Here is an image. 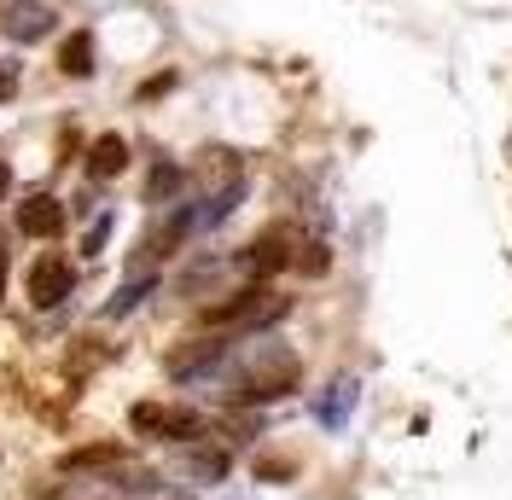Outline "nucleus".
<instances>
[{"mask_svg": "<svg viewBox=\"0 0 512 500\" xmlns=\"http://www.w3.org/2000/svg\"><path fill=\"white\" fill-rule=\"evenodd\" d=\"M128 425L140 437H163V442H198L204 437V419L187 413V407H158V402H140L128 413Z\"/></svg>", "mask_w": 512, "mask_h": 500, "instance_id": "3", "label": "nucleus"}, {"mask_svg": "<svg viewBox=\"0 0 512 500\" xmlns=\"http://www.w3.org/2000/svg\"><path fill=\"white\" fill-rule=\"evenodd\" d=\"M297 262V250H291V233L286 227H268L262 239H251L245 245V256H239V268L251 274V280H268V274H280V268H291Z\"/></svg>", "mask_w": 512, "mask_h": 500, "instance_id": "4", "label": "nucleus"}, {"mask_svg": "<svg viewBox=\"0 0 512 500\" xmlns=\"http://www.w3.org/2000/svg\"><path fill=\"white\" fill-rule=\"evenodd\" d=\"M70 285H76V268L64 256H41L30 268V303L35 309H59L64 297H70Z\"/></svg>", "mask_w": 512, "mask_h": 500, "instance_id": "5", "label": "nucleus"}, {"mask_svg": "<svg viewBox=\"0 0 512 500\" xmlns=\"http://www.w3.org/2000/svg\"><path fill=\"white\" fill-rule=\"evenodd\" d=\"M227 448H192L187 454V477H198V483H222L227 477Z\"/></svg>", "mask_w": 512, "mask_h": 500, "instance_id": "12", "label": "nucleus"}, {"mask_svg": "<svg viewBox=\"0 0 512 500\" xmlns=\"http://www.w3.org/2000/svg\"><path fill=\"white\" fill-rule=\"evenodd\" d=\"M123 460H128L123 442H94V448H70L59 466H64V471H117Z\"/></svg>", "mask_w": 512, "mask_h": 500, "instance_id": "10", "label": "nucleus"}, {"mask_svg": "<svg viewBox=\"0 0 512 500\" xmlns=\"http://www.w3.org/2000/svg\"><path fill=\"white\" fill-rule=\"evenodd\" d=\"M12 192V169H6V157H0V198Z\"/></svg>", "mask_w": 512, "mask_h": 500, "instance_id": "19", "label": "nucleus"}, {"mask_svg": "<svg viewBox=\"0 0 512 500\" xmlns=\"http://www.w3.org/2000/svg\"><path fill=\"white\" fill-rule=\"evenodd\" d=\"M0 297H6V250H0Z\"/></svg>", "mask_w": 512, "mask_h": 500, "instance_id": "20", "label": "nucleus"}, {"mask_svg": "<svg viewBox=\"0 0 512 500\" xmlns=\"http://www.w3.org/2000/svg\"><path fill=\"white\" fill-rule=\"evenodd\" d=\"M12 88H18V70H12V64H0V99H12Z\"/></svg>", "mask_w": 512, "mask_h": 500, "instance_id": "18", "label": "nucleus"}, {"mask_svg": "<svg viewBox=\"0 0 512 500\" xmlns=\"http://www.w3.org/2000/svg\"><path fill=\"white\" fill-rule=\"evenodd\" d=\"M256 477H262V483H274V477H291V466H286V460H256Z\"/></svg>", "mask_w": 512, "mask_h": 500, "instance_id": "16", "label": "nucleus"}, {"mask_svg": "<svg viewBox=\"0 0 512 500\" xmlns=\"http://www.w3.org/2000/svg\"><path fill=\"white\" fill-rule=\"evenodd\" d=\"M152 285H158V280H152V274H146V280H128L123 291H117V303H111V309H105V314H128V309H140V297H146Z\"/></svg>", "mask_w": 512, "mask_h": 500, "instance_id": "14", "label": "nucleus"}, {"mask_svg": "<svg viewBox=\"0 0 512 500\" xmlns=\"http://www.w3.org/2000/svg\"><path fill=\"white\" fill-rule=\"evenodd\" d=\"M18 227H24L30 239H59L64 233V204L47 198V192H30V198L18 204Z\"/></svg>", "mask_w": 512, "mask_h": 500, "instance_id": "6", "label": "nucleus"}, {"mask_svg": "<svg viewBox=\"0 0 512 500\" xmlns=\"http://www.w3.org/2000/svg\"><path fill=\"white\" fill-rule=\"evenodd\" d=\"M128 169V140L123 134H99L94 146H88V175L94 181H111V175H123Z\"/></svg>", "mask_w": 512, "mask_h": 500, "instance_id": "9", "label": "nucleus"}, {"mask_svg": "<svg viewBox=\"0 0 512 500\" xmlns=\"http://www.w3.org/2000/svg\"><path fill=\"white\" fill-rule=\"evenodd\" d=\"M326 262H332V256H326V245H303V256H297L291 268H303V274H326Z\"/></svg>", "mask_w": 512, "mask_h": 500, "instance_id": "15", "label": "nucleus"}, {"mask_svg": "<svg viewBox=\"0 0 512 500\" xmlns=\"http://www.w3.org/2000/svg\"><path fill=\"white\" fill-rule=\"evenodd\" d=\"M59 70H64V76H94V35H88V30L64 35V47H59Z\"/></svg>", "mask_w": 512, "mask_h": 500, "instance_id": "11", "label": "nucleus"}, {"mask_svg": "<svg viewBox=\"0 0 512 500\" xmlns=\"http://www.w3.org/2000/svg\"><path fill=\"white\" fill-rule=\"evenodd\" d=\"M169 88H175V76H152V82L140 88V99H158V94H169Z\"/></svg>", "mask_w": 512, "mask_h": 500, "instance_id": "17", "label": "nucleus"}, {"mask_svg": "<svg viewBox=\"0 0 512 500\" xmlns=\"http://www.w3.org/2000/svg\"><path fill=\"white\" fill-rule=\"evenodd\" d=\"M181 181H187V175H181L175 163H158V169L146 175V204H169V198L181 192Z\"/></svg>", "mask_w": 512, "mask_h": 500, "instance_id": "13", "label": "nucleus"}, {"mask_svg": "<svg viewBox=\"0 0 512 500\" xmlns=\"http://www.w3.org/2000/svg\"><path fill=\"white\" fill-rule=\"evenodd\" d=\"M280 314H291V297H280V291H268V280H251L245 291H233L227 303H210L204 309V326H274Z\"/></svg>", "mask_w": 512, "mask_h": 500, "instance_id": "1", "label": "nucleus"}, {"mask_svg": "<svg viewBox=\"0 0 512 500\" xmlns=\"http://www.w3.org/2000/svg\"><path fill=\"white\" fill-rule=\"evenodd\" d=\"M227 349H233L227 338H198V344H187V349H175V355H169V373L192 378V373H204V367H216Z\"/></svg>", "mask_w": 512, "mask_h": 500, "instance_id": "8", "label": "nucleus"}, {"mask_svg": "<svg viewBox=\"0 0 512 500\" xmlns=\"http://www.w3.org/2000/svg\"><path fill=\"white\" fill-rule=\"evenodd\" d=\"M12 41H41V35L53 30V6H41V0H12V12L0 18Z\"/></svg>", "mask_w": 512, "mask_h": 500, "instance_id": "7", "label": "nucleus"}, {"mask_svg": "<svg viewBox=\"0 0 512 500\" xmlns=\"http://www.w3.org/2000/svg\"><path fill=\"white\" fill-rule=\"evenodd\" d=\"M291 390H297V355L274 349V361L251 367V373L239 378L227 396H233L239 407H262V402H280V396H291Z\"/></svg>", "mask_w": 512, "mask_h": 500, "instance_id": "2", "label": "nucleus"}]
</instances>
